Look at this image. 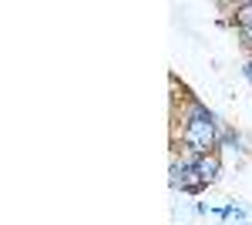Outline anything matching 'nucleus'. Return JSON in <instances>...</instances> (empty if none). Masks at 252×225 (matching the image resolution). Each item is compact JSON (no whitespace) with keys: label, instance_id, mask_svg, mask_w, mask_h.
<instances>
[{"label":"nucleus","instance_id":"1","mask_svg":"<svg viewBox=\"0 0 252 225\" xmlns=\"http://www.w3.org/2000/svg\"><path fill=\"white\" fill-rule=\"evenodd\" d=\"M232 128L229 121H222L219 114L202 104L198 97L185 94V104H182V145L195 155H209V151H219V141H222V131Z\"/></svg>","mask_w":252,"mask_h":225},{"label":"nucleus","instance_id":"2","mask_svg":"<svg viewBox=\"0 0 252 225\" xmlns=\"http://www.w3.org/2000/svg\"><path fill=\"white\" fill-rule=\"evenodd\" d=\"M195 171L202 175V182H205V185H215V182L222 178V151L198 155V161H195Z\"/></svg>","mask_w":252,"mask_h":225},{"label":"nucleus","instance_id":"3","mask_svg":"<svg viewBox=\"0 0 252 225\" xmlns=\"http://www.w3.org/2000/svg\"><path fill=\"white\" fill-rule=\"evenodd\" d=\"M242 145H246V138L235 131V128H225V131H222V141H219V148H229L235 158H242V151H246Z\"/></svg>","mask_w":252,"mask_h":225},{"label":"nucleus","instance_id":"4","mask_svg":"<svg viewBox=\"0 0 252 225\" xmlns=\"http://www.w3.org/2000/svg\"><path fill=\"white\" fill-rule=\"evenodd\" d=\"M242 77H246V81H249V84H252V54H249V61L242 64Z\"/></svg>","mask_w":252,"mask_h":225}]
</instances>
